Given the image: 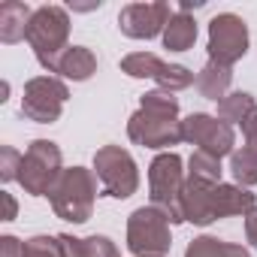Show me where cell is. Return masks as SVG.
Listing matches in <instances>:
<instances>
[{
	"instance_id": "obj_16",
	"label": "cell",
	"mask_w": 257,
	"mask_h": 257,
	"mask_svg": "<svg viewBox=\"0 0 257 257\" xmlns=\"http://www.w3.org/2000/svg\"><path fill=\"white\" fill-rule=\"evenodd\" d=\"M197 91L206 97V100H224L227 94H230V85H233V70L230 67H224V64H215V61H209L200 73H197Z\"/></svg>"
},
{
	"instance_id": "obj_24",
	"label": "cell",
	"mask_w": 257,
	"mask_h": 257,
	"mask_svg": "<svg viewBox=\"0 0 257 257\" xmlns=\"http://www.w3.org/2000/svg\"><path fill=\"white\" fill-rule=\"evenodd\" d=\"M22 158L13 146H4L0 149V179L4 182H19V170H22Z\"/></svg>"
},
{
	"instance_id": "obj_23",
	"label": "cell",
	"mask_w": 257,
	"mask_h": 257,
	"mask_svg": "<svg viewBox=\"0 0 257 257\" xmlns=\"http://www.w3.org/2000/svg\"><path fill=\"white\" fill-rule=\"evenodd\" d=\"M22 257H64V248H61L58 236H34L25 242Z\"/></svg>"
},
{
	"instance_id": "obj_17",
	"label": "cell",
	"mask_w": 257,
	"mask_h": 257,
	"mask_svg": "<svg viewBox=\"0 0 257 257\" xmlns=\"http://www.w3.org/2000/svg\"><path fill=\"white\" fill-rule=\"evenodd\" d=\"M61 248L64 257H118V248L112 239L106 236H88V239H76L70 233H61Z\"/></svg>"
},
{
	"instance_id": "obj_18",
	"label": "cell",
	"mask_w": 257,
	"mask_h": 257,
	"mask_svg": "<svg viewBox=\"0 0 257 257\" xmlns=\"http://www.w3.org/2000/svg\"><path fill=\"white\" fill-rule=\"evenodd\" d=\"M94 70H97V58H94V52L85 49V46H70V49L61 55V61H58V73H61L64 79H73V82L91 79Z\"/></svg>"
},
{
	"instance_id": "obj_9",
	"label": "cell",
	"mask_w": 257,
	"mask_h": 257,
	"mask_svg": "<svg viewBox=\"0 0 257 257\" xmlns=\"http://www.w3.org/2000/svg\"><path fill=\"white\" fill-rule=\"evenodd\" d=\"M182 134H185V143L197 146V152H206L212 158H224V155H233L236 149V134L233 127L215 115H206V112H194L182 121Z\"/></svg>"
},
{
	"instance_id": "obj_4",
	"label": "cell",
	"mask_w": 257,
	"mask_h": 257,
	"mask_svg": "<svg viewBox=\"0 0 257 257\" xmlns=\"http://www.w3.org/2000/svg\"><path fill=\"white\" fill-rule=\"evenodd\" d=\"M149 188H152V206H158L170 224H182V191H185V170L182 158L176 152H164L149 167Z\"/></svg>"
},
{
	"instance_id": "obj_12",
	"label": "cell",
	"mask_w": 257,
	"mask_h": 257,
	"mask_svg": "<svg viewBox=\"0 0 257 257\" xmlns=\"http://www.w3.org/2000/svg\"><path fill=\"white\" fill-rule=\"evenodd\" d=\"M173 16L170 4H127L118 13V28L131 40H152L167 31Z\"/></svg>"
},
{
	"instance_id": "obj_20",
	"label": "cell",
	"mask_w": 257,
	"mask_h": 257,
	"mask_svg": "<svg viewBox=\"0 0 257 257\" xmlns=\"http://www.w3.org/2000/svg\"><path fill=\"white\" fill-rule=\"evenodd\" d=\"M185 257H251V254L242 245H233V242H224L215 236H200L188 245Z\"/></svg>"
},
{
	"instance_id": "obj_13",
	"label": "cell",
	"mask_w": 257,
	"mask_h": 257,
	"mask_svg": "<svg viewBox=\"0 0 257 257\" xmlns=\"http://www.w3.org/2000/svg\"><path fill=\"white\" fill-rule=\"evenodd\" d=\"M242 134H245V146L230 155V173L242 188H251L257 185V106L242 121Z\"/></svg>"
},
{
	"instance_id": "obj_2",
	"label": "cell",
	"mask_w": 257,
	"mask_h": 257,
	"mask_svg": "<svg viewBox=\"0 0 257 257\" xmlns=\"http://www.w3.org/2000/svg\"><path fill=\"white\" fill-rule=\"evenodd\" d=\"M67 37H70V16H67L64 7H40V10H34L25 40L31 43V49H34L43 70L58 73V61L70 49Z\"/></svg>"
},
{
	"instance_id": "obj_1",
	"label": "cell",
	"mask_w": 257,
	"mask_h": 257,
	"mask_svg": "<svg viewBox=\"0 0 257 257\" xmlns=\"http://www.w3.org/2000/svg\"><path fill=\"white\" fill-rule=\"evenodd\" d=\"M127 137L146 149H170L185 140L179 121V100L170 91H149L143 94L140 109L127 121Z\"/></svg>"
},
{
	"instance_id": "obj_3",
	"label": "cell",
	"mask_w": 257,
	"mask_h": 257,
	"mask_svg": "<svg viewBox=\"0 0 257 257\" xmlns=\"http://www.w3.org/2000/svg\"><path fill=\"white\" fill-rule=\"evenodd\" d=\"M52 209L58 218L73 221V224H85L94 212V200H97V176L85 167H73L64 170L61 179L55 182V188L49 191Z\"/></svg>"
},
{
	"instance_id": "obj_7",
	"label": "cell",
	"mask_w": 257,
	"mask_h": 257,
	"mask_svg": "<svg viewBox=\"0 0 257 257\" xmlns=\"http://www.w3.org/2000/svg\"><path fill=\"white\" fill-rule=\"evenodd\" d=\"M94 176L100 179L103 191L115 200L134 197L140 188V170L131 152H124L121 146H103L94 155Z\"/></svg>"
},
{
	"instance_id": "obj_26",
	"label": "cell",
	"mask_w": 257,
	"mask_h": 257,
	"mask_svg": "<svg viewBox=\"0 0 257 257\" xmlns=\"http://www.w3.org/2000/svg\"><path fill=\"white\" fill-rule=\"evenodd\" d=\"M245 236H248V242L257 248V209H251V212L245 215Z\"/></svg>"
},
{
	"instance_id": "obj_14",
	"label": "cell",
	"mask_w": 257,
	"mask_h": 257,
	"mask_svg": "<svg viewBox=\"0 0 257 257\" xmlns=\"http://www.w3.org/2000/svg\"><path fill=\"white\" fill-rule=\"evenodd\" d=\"M251 209H257V200L248 188L242 185H212L209 191V215L212 221L218 218H230V215H248Z\"/></svg>"
},
{
	"instance_id": "obj_5",
	"label": "cell",
	"mask_w": 257,
	"mask_h": 257,
	"mask_svg": "<svg viewBox=\"0 0 257 257\" xmlns=\"http://www.w3.org/2000/svg\"><path fill=\"white\" fill-rule=\"evenodd\" d=\"M170 245V218L158 206H143L127 218V248L134 257H164Z\"/></svg>"
},
{
	"instance_id": "obj_27",
	"label": "cell",
	"mask_w": 257,
	"mask_h": 257,
	"mask_svg": "<svg viewBox=\"0 0 257 257\" xmlns=\"http://www.w3.org/2000/svg\"><path fill=\"white\" fill-rule=\"evenodd\" d=\"M0 200H4V221H13L16 218V212H19V203L13 200V194H0Z\"/></svg>"
},
{
	"instance_id": "obj_8",
	"label": "cell",
	"mask_w": 257,
	"mask_h": 257,
	"mask_svg": "<svg viewBox=\"0 0 257 257\" xmlns=\"http://www.w3.org/2000/svg\"><path fill=\"white\" fill-rule=\"evenodd\" d=\"M121 73H127L131 79H155L161 85V91H170V94L185 91V88H191L197 82L188 67L167 64V61H161L152 52H134V55H127L121 61Z\"/></svg>"
},
{
	"instance_id": "obj_21",
	"label": "cell",
	"mask_w": 257,
	"mask_h": 257,
	"mask_svg": "<svg viewBox=\"0 0 257 257\" xmlns=\"http://www.w3.org/2000/svg\"><path fill=\"white\" fill-rule=\"evenodd\" d=\"M254 106H257V103H254V97H251L248 91H233V94H227V97L218 103V118L233 127V124H242V121L254 112Z\"/></svg>"
},
{
	"instance_id": "obj_11",
	"label": "cell",
	"mask_w": 257,
	"mask_h": 257,
	"mask_svg": "<svg viewBox=\"0 0 257 257\" xmlns=\"http://www.w3.org/2000/svg\"><path fill=\"white\" fill-rule=\"evenodd\" d=\"M248 52V28L239 16L221 13L209 22V61L233 67Z\"/></svg>"
},
{
	"instance_id": "obj_19",
	"label": "cell",
	"mask_w": 257,
	"mask_h": 257,
	"mask_svg": "<svg viewBox=\"0 0 257 257\" xmlns=\"http://www.w3.org/2000/svg\"><path fill=\"white\" fill-rule=\"evenodd\" d=\"M194 43H197V22H194L191 13H182V10H179V13L170 19L167 31H164V46H167L170 52H188Z\"/></svg>"
},
{
	"instance_id": "obj_15",
	"label": "cell",
	"mask_w": 257,
	"mask_h": 257,
	"mask_svg": "<svg viewBox=\"0 0 257 257\" xmlns=\"http://www.w3.org/2000/svg\"><path fill=\"white\" fill-rule=\"evenodd\" d=\"M34 10L28 4L10 0V4L0 7V40L4 43H19L28 37V25H31Z\"/></svg>"
},
{
	"instance_id": "obj_6",
	"label": "cell",
	"mask_w": 257,
	"mask_h": 257,
	"mask_svg": "<svg viewBox=\"0 0 257 257\" xmlns=\"http://www.w3.org/2000/svg\"><path fill=\"white\" fill-rule=\"evenodd\" d=\"M61 149L49 140H34L31 149L22 158V170H19V185L31 194V197H49V191L55 188V182L61 179L64 167H61Z\"/></svg>"
},
{
	"instance_id": "obj_25",
	"label": "cell",
	"mask_w": 257,
	"mask_h": 257,
	"mask_svg": "<svg viewBox=\"0 0 257 257\" xmlns=\"http://www.w3.org/2000/svg\"><path fill=\"white\" fill-rule=\"evenodd\" d=\"M22 254H25V242H19L16 236L0 239V257H22Z\"/></svg>"
},
{
	"instance_id": "obj_10",
	"label": "cell",
	"mask_w": 257,
	"mask_h": 257,
	"mask_svg": "<svg viewBox=\"0 0 257 257\" xmlns=\"http://www.w3.org/2000/svg\"><path fill=\"white\" fill-rule=\"evenodd\" d=\"M70 91L61 79L55 76H37L25 85V97H22V115L37 121V124H52L61 118L64 103H67Z\"/></svg>"
},
{
	"instance_id": "obj_22",
	"label": "cell",
	"mask_w": 257,
	"mask_h": 257,
	"mask_svg": "<svg viewBox=\"0 0 257 257\" xmlns=\"http://www.w3.org/2000/svg\"><path fill=\"white\" fill-rule=\"evenodd\" d=\"M188 179L200 185H221V161L206 152H194L188 161Z\"/></svg>"
}]
</instances>
